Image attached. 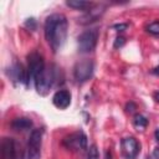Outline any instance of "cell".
<instances>
[{"mask_svg":"<svg viewBox=\"0 0 159 159\" xmlns=\"http://www.w3.org/2000/svg\"><path fill=\"white\" fill-rule=\"evenodd\" d=\"M98 40V30L92 29L82 32L78 36V51L80 52H91L94 50Z\"/></svg>","mask_w":159,"mask_h":159,"instance_id":"277c9868","label":"cell"},{"mask_svg":"<svg viewBox=\"0 0 159 159\" xmlns=\"http://www.w3.org/2000/svg\"><path fill=\"white\" fill-rule=\"evenodd\" d=\"M87 159H99V154H98V149L96 145H91L89 150H88V155Z\"/></svg>","mask_w":159,"mask_h":159,"instance_id":"e0dca14e","label":"cell"},{"mask_svg":"<svg viewBox=\"0 0 159 159\" xmlns=\"http://www.w3.org/2000/svg\"><path fill=\"white\" fill-rule=\"evenodd\" d=\"M155 138H157V140L159 142V129L155 130Z\"/></svg>","mask_w":159,"mask_h":159,"instance_id":"d4e9b609","label":"cell"},{"mask_svg":"<svg viewBox=\"0 0 159 159\" xmlns=\"http://www.w3.org/2000/svg\"><path fill=\"white\" fill-rule=\"evenodd\" d=\"M27 60H29V65H27L26 72H27V84H30V82H35L36 77L43 71L45 62H43L42 56L37 52L30 53Z\"/></svg>","mask_w":159,"mask_h":159,"instance_id":"3957f363","label":"cell"},{"mask_svg":"<svg viewBox=\"0 0 159 159\" xmlns=\"http://www.w3.org/2000/svg\"><path fill=\"white\" fill-rule=\"evenodd\" d=\"M67 27L68 22L65 15L52 14L47 16L45 21V37L53 52L58 51L65 43L67 37Z\"/></svg>","mask_w":159,"mask_h":159,"instance_id":"6da1fadb","label":"cell"},{"mask_svg":"<svg viewBox=\"0 0 159 159\" xmlns=\"http://www.w3.org/2000/svg\"><path fill=\"white\" fill-rule=\"evenodd\" d=\"M147 31L152 35H159V21H153L147 26Z\"/></svg>","mask_w":159,"mask_h":159,"instance_id":"2e32d148","label":"cell"},{"mask_svg":"<svg viewBox=\"0 0 159 159\" xmlns=\"http://www.w3.org/2000/svg\"><path fill=\"white\" fill-rule=\"evenodd\" d=\"M41 143H42V130L40 128L34 129L27 142V158L29 159H40Z\"/></svg>","mask_w":159,"mask_h":159,"instance_id":"5b68a950","label":"cell"},{"mask_svg":"<svg viewBox=\"0 0 159 159\" xmlns=\"http://www.w3.org/2000/svg\"><path fill=\"white\" fill-rule=\"evenodd\" d=\"M93 62L89 60H84L81 62H77L73 68V76L77 82H84L91 78L93 73Z\"/></svg>","mask_w":159,"mask_h":159,"instance_id":"ba28073f","label":"cell"},{"mask_svg":"<svg viewBox=\"0 0 159 159\" xmlns=\"http://www.w3.org/2000/svg\"><path fill=\"white\" fill-rule=\"evenodd\" d=\"M153 97H154V99H155V101L159 103V91H158V92H155V93L153 94Z\"/></svg>","mask_w":159,"mask_h":159,"instance_id":"603a6c76","label":"cell"},{"mask_svg":"<svg viewBox=\"0 0 159 159\" xmlns=\"http://www.w3.org/2000/svg\"><path fill=\"white\" fill-rule=\"evenodd\" d=\"M104 6L103 5H93L92 7H89L87 10V12L84 14V16L80 20L81 24H89L92 21H96L97 19H99L102 16V14L104 12Z\"/></svg>","mask_w":159,"mask_h":159,"instance_id":"8fae6325","label":"cell"},{"mask_svg":"<svg viewBox=\"0 0 159 159\" xmlns=\"http://www.w3.org/2000/svg\"><path fill=\"white\" fill-rule=\"evenodd\" d=\"M56 78H57V75H56V70L53 68V66H48V67L45 66L43 71L35 80V87L37 92L45 96L50 91V88L53 86Z\"/></svg>","mask_w":159,"mask_h":159,"instance_id":"7a4b0ae2","label":"cell"},{"mask_svg":"<svg viewBox=\"0 0 159 159\" xmlns=\"http://www.w3.org/2000/svg\"><path fill=\"white\" fill-rule=\"evenodd\" d=\"M10 77L14 81L21 82V83H26L27 84V72L26 70H24L21 63H15L11 70H10Z\"/></svg>","mask_w":159,"mask_h":159,"instance_id":"7c38bea8","label":"cell"},{"mask_svg":"<svg viewBox=\"0 0 159 159\" xmlns=\"http://www.w3.org/2000/svg\"><path fill=\"white\" fill-rule=\"evenodd\" d=\"M113 27L116 29V31L122 32V31H124V30L128 27V24H117V25H114Z\"/></svg>","mask_w":159,"mask_h":159,"instance_id":"ffe728a7","label":"cell"},{"mask_svg":"<svg viewBox=\"0 0 159 159\" xmlns=\"http://www.w3.org/2000/svg\"><path fill=\"white\" fill-rule=\"evenodd\" d=\"M52 103L60 109H66L71 104V93L66 89L57 91L52 97Z\"/></svg>","mask_w":159,"mask_h":159,"instance_id":"30bf717a","label":"cell"},{"mask_svg":"<svg viewBox=\"0 0 159 159\" xmlns=\"http://www.w3.org/2000/svg\"><path fill=\"white\" fill-rule=\"evenodd\" d=\"M122 154L125 159H134L139 153V144L134 137H125L120 142Z\"/></svg>","mask_w":159,"mask_h":159,"instance_id":"9c48e42d","label":"cell"},{"mask_svg":"<svg viewBox=\"0 0 159 159\" xmlns=\"http://www.w3.org/2000/svg\"><path fill=\"white\" fill-rule=\"evenodd\" d=\"M63 147H66L70 150L73 152H78V150H83L87 148V137L83 132H75L67 137L63 138L62 140Z\"/></svg>","mask_w":159,"mask_h":159,"instance_id":"8992f818","label":"cell"},{"mask_svg":"<svg viewBox=\"0 0 159 159\" xmlns=\"http://www.w3.org/2000/svg\"><path fill=\"white\" fill-rule=\"evenodd\" d=\"M133 124L137 129H143L148 125V119L142 114H135L133 118Z\"/></svg>","mask_w":159,"mask_h":159,"instance_id":"9a60e30c","label":"cell"},{"mask_svg":"<svg viewBox=\"0 0 159 159\" xmlns=\"http://www.w3.org/2000/svg\"><path fill=\"white\" fill-rule=\"evenodd\" d=\"M124 42H125V39H124L123 36H118V37L116 39V41H114V48L122 47V46L124 45Z\"/></svg>","mask_w":159,"mask_h":159,"instance_id":"ac0fdd59","label":"cell"},{"mask_svg":"<svg viewBox=\"0 0 159 159\" xmlns=\"http://www.w3.org/2000/svg\"><path fill=\"white\" fill-rule=\"evenodd\" d=\"M25 25H26V27H29L30 30H35L36 29V21H35V19H27V21L25 22Z\"/></svg>","mask_w":159,"mask_h":159,"instance_id":"d6986e66","label":"cell"},{"mask_svg":"<svg viewBox=\"0 0 159 159\" xmlns=\"http://www.w3.org/2000/svg\"><path fill=\"white\" fill-rule=\"evenodd\" d=\"M153 73L159 76V66H157V67H154V68H153Z\"/></svg>","mask_w":159,"mask_h":159,"instance_id":"cb8c5ba5","label":"cell"},{"mask_svg":"<svg viewBox=\"0 0 159 159\" xmlns=\"http://www.w3.org/2000/svg\"><path fill=\"white\" fill-rule=\"evenodd\" d=\"M11 127L15 130H26V129H30L32 127V120L30 118H26V117L15 118L11 122Z\"/></svg>","mask_w":159,"mask_h":159,"instance_id":"4fadbf2b","label":"cell"},{"mask_svg":"<svg viewBox=\"0 0 159 159\" xmlns=\"http://www.w3.org/2000/svg\"><path fill=\"white\" fill-rule=\"evenodd\" d=\"M153 155H154V158H155V159H159V148H157V149L154 150Z\"/></svg>","mask_w":159,"mask_h":159,"instance_id":"7402d4cb","label":"cell"},{"mask_svg":"<svg viewBox=\"0 0 159 159\" xmlns=\"http://www.w3.org/2000/svg\"><path fill=\"white\" fill-rule=\"evenodd\" d=\"M125 108H127V111H128V112H133V111L135 109V104H134L133 102H129V103L127 104V107H125Z\"/></svg>","mask_w":159,"mask_h":159,"instance_id":"44dd1931","label":"cell"},{"mask_svg":"<svg viewBox=\"0 0 159 159\" xmlns=\"http://www.w3.org/2000/svg\"><path fill=\"white\" fill-rule=\"evenodd\" d=\"M66 4H67V6L73 7V9H77V10H87V9H89V7L93 6L92 2L83 1V0H68Z\"/></svg>","mask_w":159,"mask_h":159,"instance_id":"5bb4252c","label":"cell"},{"mask_svg":"<svg viewBox=\"0 0 159 159\" xmlns=\"http://www.w3.org/2000/svg\"><path fill=\"white\" fill-rule=\"evenodd\" d=\"M2 159H22L21 147L12 138H4L1 142Z\"/></svg>","mask_w":159,"mask_h":159,"instance_id":"52a82bcc","label":"cell"}]
</instances>
